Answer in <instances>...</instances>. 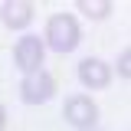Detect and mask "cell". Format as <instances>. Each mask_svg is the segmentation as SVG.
<instances>
[{
	"label": "cell",
	"mask_w": 131,
	"mask_h": 131,
	"mask_svg": "<svg viewBox=\"0 0 131 131\" xmlns=\"http://www.w3.org/2000/svg\"><path fill=\"white\" fill-rule=\"evenodd\" d=\"M79 36H82V30H79V20L72 13H52L49 16V23H46V43L56 52H72V49L79 46Z\"/></svg>",
	"instance_id": "cell-1"
},
{
	"label": "cell",
	"mask_w": 131,
	"mask_h": 131,
	"mask_svg": "<svg viewBox=\"0 0 131 131\" xmlns=\"http://www.w3.org/2000/svg\"><path fill=\"white\" fill-rule=\"evenodd\" d=\"M62 115L72 128L89 131V128H95V121H98V105L89 95H69L66 105H62Z\"/></svg>",
	"instance_id": "cell-2"
},
{
	"label": "cell",
	"mask_w": 131,
	"mask_h": 131,
	"mask_svg": "<svg viewBox=\"0 0 131 131\" xmlns=\"http://www.w3.org/2000/svg\"><path fill=\"white\" fill-rule=\"evenodd\" d=\"M43 59H46V43H43L39 36H23L13 46V62H16V69H23L26 75H30V72H39V69H43Z\"/></svg>",
	"instance_id": "cell-3"
},
{
	"label": "cell",
	"mask_w": 131,
	"mask_h": 131,
	"mask_svg": "<svg viewBox=\"0 0 131 131\" xmlns=\"http://www.w3.org/2000/svg\"><path fill=\"white\" fill-rule=\"evenodd\" d=\"M52 92H56V79L49 75L46 69L30 72V75L23 79V85H20V95H23L26 105H43L46 98H52Z\"/></svg>",
	"instance_id": "cell-4"
},
{
	"label": "cell",
	"mask_w": 131,
	"mask_h": 131,
	"mask_svg": "<svg viewBox=\"0 0 131 131\" xmlns=\"http://www.w3.org/2000/svg\"><path fill=\"white\" fill-rule=\"evenodd\" d=\"M79 82L85 89H105L108 82H112V69L102 62V59H82L79 62Z\"/></svg>",
	"instance_id": "cell-5"
},
{
	"label": "cell",
	"mask_w": 131,
	"mask_h": 131,
	"mask_svg": "<svg viewBox=\"0 0 131 131\" xmlns=\"http://www.w3.org/2000/svg\"><path fill=\"white\" fill-rule=\"evenodd\" d=\"M0 20L10 30H26L30 20H33V3H26V0H7L0 7Z\"/></svg>",
	"instance_id": "cell-6"
},
{
	"label": "cell",
	"mask_w": 131,
	"mask_h": 131,
	"mask_svg": "<svg viewBox=\"0 0 131 131\" xmlns=\"http://www.w3.org/2000/svg\"><path fill=\"white\" fill-rule=\"evenodd\" d=\"M79 10L85 16H92V20H105L112 13V3L108 0H79Z\"/></svg>",
	"instance_id": "cell-7"
},
{
	"label": "cell",
	"mask_w": 131,
	"mask_h": 131,
	"mask_svg": "<svg viewBox=\"0 0 131 131\" xmlns=\"http://www.w3.org/2000/svg\"><path fill=\"white\" fill-rule=\"evenodd\" d=\"M118 75H121V79L131 75V49H121V52H118Z\"/></svg>",
	"instance_id": "cell-8"
},
{
	"label": "cell",
	"mask_w": 131,
	"mask_h": 131,
	"mask_svg": "<svg viewBox=\"0 0 131 131\" xmlns=\"http://www.w3.org/2000/svg\"><path fill=\"white\" fill-rule=\"evenodd\" d=\"M3 125H7V112H3V105H0V131H3Z\"/></svg>",
	"instance_id": "cell-9"
},
{
	"label": "cell",
	"mask_w": 131,
	"mask_h": 131,
	"mask_svg": "<svg viewBox=\"0 0 131 131\" xmlns=\"http://www.w3.org/2000/svg\"><path fill=\"white\" fill-rule=\"evenodd\" d=\"M89 131H95V128H89Z\"/></svg>",
	"instance_id": "cell-10"
}]
</instances>
